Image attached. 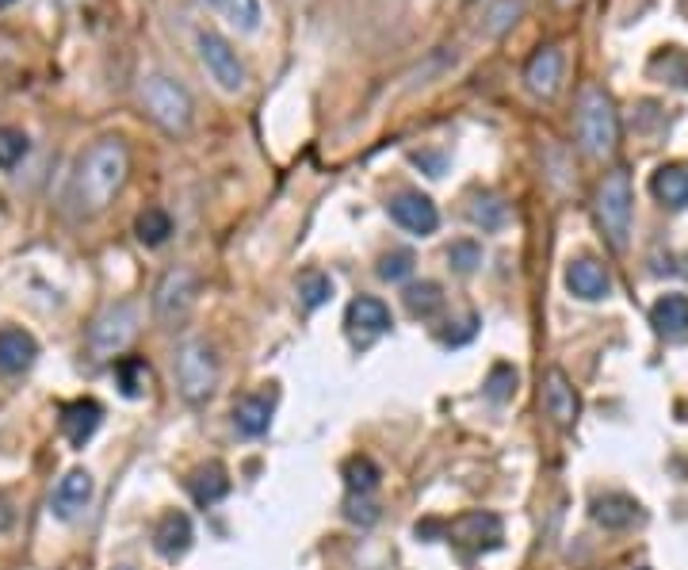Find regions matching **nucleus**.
I'll list each match as a JSON object with an SVG mask.
<instances>
[{
	"instance_id": "f257e3e1",
	"label": "nucleus",
	"mask_w": 688,
	"mask_h": 570,
	"mask_svg": "<svg viewBox=\"0 0 688 570\" xmlns=\"http://www.w3.org/2000/svg\"><path fill=\"white\" fill-rule=\"evenodd\" d=\"M130 173V154L123 138H100L77 161V173L69 180V203L77 215H100L111 199L123 192Z\"/></svg>"
},
{
	"instance_id": "f03ea898",
	"label": "nucleus",
	"mask_w": 688,
	"mask_h": 570,
	"mask_svg": "<svg viewBox=\"0 0 688 570\" xmlns=\"http://www.w3.org/2000/svg\"><path fill=\"white\" fill-rule=\"evenodd\" d=\"M578 138L589 157H608L620 142V119L604 88H585L578 104Z\"/></svg>"
},
{
	"instance_id": "7ed1b4c3",
	"label": "nucleus",
	"mask_w": 688,
	"mask_h": 570,
	"mask_svg": "<svg viewBox=\"0 0 688 570\" xmlns=\"http://www.w3.org/2000/svg\"><path fill=\"white\" fill-rule=\"evenodd\" d=\"M597 222H601L604 238L616 253H624L631 242V180L624 169L608 173L597 188Z\"/></svg>"
},
{
	"instance_id": "20e7f679",
	"label": "nucleus",
	"mask_w": 688,
	"mask_h": 570,
	"mask_svg": "<svg viewBox=\"0 0 688 570\" xmlns=\"http://www.w3.org/2000/svg\"><path fill=\"white\" fill-rule=\"evenodd\" d=\"M176 387L180 395L188 398L192 406L207 402L215 395V383H218V360L207 341H184L180 352H176Z\"/></svg>"
},
{
	"instance_id": "39448f33",
	"label": "nucleus",
	"mask_w": 688,
	"mask_h": 570,
	"mask_svg": "<svg viewBox=\"0 0 688 570\" xmlns=\"http://www.w3.org/2000/svg\"><path fill=\"white\" fill-rule=\"evenodd\" d=\"M142 108L169 134H184L192 127V96L169 77H146L142 81Z\"/></svg>"
},
{
	"instance_id": "423d86ee",
	"label": "nucleus",
	"mask_w": 688,
	"mask_h": 570,
	"mask_svg": "<svg viewBox=\"0 0 688 570\" xmlns=\"http://www.w3.org/2000/svg\"><path fill=\"white\" fill-rule=\"evenodd\" d=\"M195 295H199V276H195L192 264H176L161 276V284L153 291V314L161 326L176 329L195 307Z\"/></svg>"
},
{
	"instance_id": "0eeeda50",
	"label": "nucleus",
	"mask_w": 688,
	"mask_h": 570,
	"mask_svg": "<svg viewBox=\"0 0 688 570\" xmlns=\"http://www.w3.org/2000/svg\"><path fill=\"white\" fill-rule=\"evenodd\" d=\"M138 337V307L134 303H115L108 307L92 329H88V349L96 360H115Z\"/></svg>"
},
{
	"instance_id": "6e6552de",
	"label": "nucleus",
	"mask_w": 688,
	"mask_h": 570,
	"mask_svg": "<svg viewBox=\"0 0 688 570\" xmlns=\"http://www.w3.org/2000/svg\"><path fill=\"white\" fill-rule=\"evenodd\" d=\"M199 58H203V66H207V73L218 81L222 92H241V88H245V66H241L237 50L226 43L222 35L203 31V35H199Z\"/></svg>"
},
{
	"instance_id": "1a4fd4ad",
	"label": "nucleus",
	"mask_w": 688,
	"mask_h": 570,
	"mask_svg": "<svg viewBox=\"0 0 688 570\" xmlns=\"http://www.w3.org/2000/svg\"><path fill=\"white\" fill-rule=\"evenodd\" d=\"M501 517L497 513H490V509H471V513H463V517H455L452 525H448V540H452L455 548L463 551H494L497 544H501Z\"/></svg>"
},
{
	"instance_id": "9d476101",
	"label": "nucleus",
	"mask_w": 688,
	"mask_h": 570,
	"mask_svg": "<svg viewBox=\"0 0 688 570\" xmlns=\"http://www.w3.org/2000/svg\"><path fill=\"white\" fill-rule=\"evenodd\" d=\"M344 326H348V337L356 345H371L375 337H383L394 318H390V307L383 299H371V295H360L348 303V314H344Z\"/></svg>"
},
{
	"instance_id": "9b49d317",
	"label": "nucleus",
	"mask_w": 688,
	"mask_h": 570,
	"mask_svg": "<svg viewBox=\"0 0 688 570\" xmlns=\"http://www.w3.org/2000/svg\"><path fill=\"white\" fill-rule=\"evenodd\" d=\"M390 219L398 222L402 230H409V234H417V238H429V234H436V226H440V211L421 192H398V196L390 199Z\"/></svg>"
},
{
	"instance_id": "f8f14e48",
	"label": "nucleus",
	"mask_w": 688,
	"mask_h": 570,
	"mask_svg": "<svg viewBox=\"0 0 688 570\" xmlns=\"http://www.w3.org/2000/svg\"><path fill=\"white\" fill-rule=\"evenodd\" d=\"M543 410H547V417H555L562 429H570L578 421L581 398L562 368H551V372L543 375Z\"/></svg>"
},
{
	"instance_id": "ddd939ff",
	"label": "nucleus",
	"mask_w": 688,
	"mask_h": 570,
	"mask_svg": "<svg viewBox=\"0 0 688 570\" xmlns=\"http://www.w3.org/2000/svg\"><path fill=\"white\" fill-rule=\"evenodd\" d=\"M88 502H92V475H88L85 467L65 471L62 479H58V486H54V494H50V509L62 521H73Z\"/></svg>"
},
{
	"instance_id": "4468645a",
	"label": "nucleus",
	"mask_w": 688,
	"mask_h": 570,
	"mask_svg": "<svg viewBox=\"0 0 688 570\" xmlns=\"http://www.w3.org/2000/svg\"><path fill=\"white\" fill-rule=\"evenodd\" d=\"M566 287H570L574 299L597 303L604 295H612V276L593 257H578V261H570V268H566Z\"/></svg>"
},
{
	"instance_id": "2eb2a0df",
	"label": "nucleus",
	"mask_w": 688,
	"mask_h": 570,
	"mask_svg": "<svg viewBox=\"0 0 688 570\" xmlns=\"http://www.w3.org/2000/svg\"><path fill=\"white\" fill-rule=\"evenodd\" d=\"M524 85L536 96H555L562 85V50L559 46H539L524 66Z\"/></svg>"
},
{
	"instance_id": "dca6fc26",
	"label": "nucleus",
	"mask_w": 688,
	"mask_h": 570,
	"mask_svg": "<svg viewBox=\"0 0 688 570\" xmlns=\"http://www.w3.org/2000/svg\"><path fill=\"white\" fill-rule=\"evenodd\" d=\"M100 421H104V410H100V402H92V398H77V402L62 406V433L73 448H85L88 440L96 437Z\"/></svg>"
},
{
	"instance_id": "f3484780",
	"label": "nucleus",
	"mask_w": 688,
	"mask_h": 570,
	"mask_svg": "<svg viewBox=\"0 0 688 570\" xmlns=\"http://www.w3.org/2000/svg\"><path fill=\"white\" fill-rule=\"evenodd\" d=\"M650 326L658 337L685 345L688 341V295H662L650 307Z\"/></svg>"
},
{
	"instance_id": "a211bd4d",
	"label": "nucleus",
	"mask_w": 688,
	"mask_h": 570,
	"mask_svg": "<svg viewBox=\"0 0 688 570\" xmlns=\"http://www.w3.org/2000/svg\"><path fill=\"white\" fill-rule=\"evenodd\" d=\"M153 548H157V555L161 559H180L184 551L192 548V521H188V513H165L161 521H157V528H153Z\"/></svg>"
},
{
	"instance_id": "6ab92c4d",
	"label": "nucleus",
	"mask_w": 688,
	"mask_h": 570,
	"mask_svg": "<svg viewBox=\"0 0 688 570\" xmlns=\"http://www.w3.org/2000/svg\"><path fill=\"white\" fill-rule=\"evenodd\" d=\"M39 356V345L27 329H0V372L4 375H20L35 364Z\"/></svg>"
},
{
	"instance_id": "aec40b11",
	"label": "nucleus",
	"mask_w": 688,
	"mask_h": 570,
	"mask_svg": "<svg viewBox=\"0 0 688 570\" xmlns=\"http://www.w3.org/2000/svg\"><path fill=\"white\" fill-rule=\"evenodd\" d=\"M593 521L601 528L620 532V528L639 525L643 521V509H639L635 498H627V494H601V498H593Z\"/></svg>"
},
{
	"instance_id": "412c9836",
	"label": "nucleus",
	"mask_w": 688,
	"mask_h": 570,
	"mask_svg": "<svg viewBox=\"0 0 688 570\" xmlns=\"http://www.w3.org/2000/svg\"><path fill=\"white\" fill-rule=\"evenodd\" d=\"M272 425V395H245L234 406V429L241 437L257 440Z\"/></svg>"
},
{
	"instance_id": "4be33fe9",
	"label": "nucleus",
	"mask_w": 688,
	"mask_h": 570,
	"mask_svg": "<svg viewBox=\"0 0 688 570\" xmlns=\"http://www.w3.org/2000/svg\"><path fill=\"white\" fill-rule=\"evenodd\" d=\"M188 490H192V498L199 505H215L230 494V475H226L222 463L211 460V463H203V467H195L192 479H188Z\"/></svg>"
},
{
	"instance_id": "5701e85b",
	"label": "nucleus",
	"mask_w": 688,
	"mask_h": 570,
	"mask_svg": "<svg viewBox=\"0 0 688 570\" xmlns=\"http://www.w3.org/2000/svg\"><path fill=\"white\" fill-rule=\"evenodd\" d=\"M650 192L658 203H666L673 211H681L688 203V169L685 165H662L658 173L650 176Z\"/></svg>"
},
{
	"instance_id": "b1692460",
	"label": "nucleus",
	"mask_w": 688,
	"mask_h": 570,
	"mask_svg": "<svg viewBox=\"0 0 688 570\" xmlns=\"http://www.w3.org/2000/svg\"><path fill=\"white\" fill-rule=\"evenodd\" d=\"M115 379H119V391H123L127 398H142L146 391H150L153 372L142 356H119V364H115Z\"/></svg>"
},
{
	"instance_id": "393cba45",
	"label": "nucleus",
	"mask_w": 688,
	"mask_h": 570,
	"mask_svg": "<svg viewBox=\"0 0 688 570\" xmlns=\"http://www.w3.org/2000/svg\"><path fill=\"white\" fill-rule=\"evenodd\" d=\"M226 23H234L237 31H257L260 23V0H207Z\"/></svg>"
},
{
	"instance_id": "a878e982",
	"label": "nucleus",
	"mask_w": 688,
	"mask_h": 570,
	"mask_svg": "<svg viewBox=\"0 0 688 570\" xmlns=\"http://www.w3.org/2000/svg\"><path fill=\"white\" fill-rule=\"evenodd\" d=\"M134 234H138V242L142 245H165L172 234V219L169 211H161V207H146L138 219H134Z\"/></svg>"
},
{
	"instance_id": "bb28decb",
	"label": "nucleus",
	"mask_w": 688,
	"mask_h": 570,
	"mask_svg": "<svg viewBox=\"0 0 688 570\" xmlns=\"http://www.w3.org/2000/svg\"><path fill=\"white\" fill-rule=\"evenodd\" d=\"M379 479H383V471L375 467V460H367V456H352V460L344 463V486H348V494H371L379 486Z\"/></svg>"
},
{
	"instance_id": "cd10ccee",
	"label": "nucleus",
	"mask_w": 688,
	"mask_h": 570,
	"mask_svg": "<svg viewBox=\"0 0 688 570\" xmlns=\"http://www.w3.org/2000/svg\"><path fill=\"white\" fill-rule=\"evenodd\" d=\"M402 299H406V310L413 314V318H429L432 310H440V303H444V295H440V284H432V280L409 284Z\"/></svg>"
},
{
	"instance_id": "c85d7f7f",
	"label": "nucleus",
	"mask_w": 688,
	"mask_h": 570,
	"mask_svg": "<svg viewBox=\"0 0 688 570\" xmlns=\"http://www.w3.org/2000/svg\"><path fill=\"white\" fill-rule=\"evenodd\" d=\"M516 383H520V375H516L513 364H494L490 375H486V398L494 406H501V402H509L516 395Z\"/></svg>"
},
{
	"instance_id": "c756f323",
	"label": "nucleus",
	"mask_w": 688,
	"mask_h": 570,
	"mask_svg": "<svg viewBox=\"0 0 688 570\" xmlns=\"http://www.w3.org/2000/svg\"><path fill=\"white\" fill-rule=\"evenodd\" d=\"M333 295V280L325 272H302L299 276V303L306 310H318Z\"/></svg>"
},
{
	"instance_id": "7c9ffc66",
	"label": "nucleus",
	"mask_w": 688,
	"mask_h": 570,
	"mask_svg": "<svg viewBox=\"0 0 688 570\" xmlns=\"http://www.w3.org/2000/svg\"><path fill=\"white\" fill-rule=\"evenodd\" d=\"M520 16H524V0H497V4H490L486 20H482V31H486V35H501V31H509Z\"/></svg>"
},
{
	"instance_id": "2f4dec72",
	"label": "nucleus",
	"mask_w": 688,
	"mask_h": 570,
	"mask_svg": "<svg viewBox=\"0 0 688 570\" xmlns=\"http://www.w3.org/2000/svg\"><path fill=\"white\" fill-rule=\"evenodd\" d=\"M31 150L27 134L23 131H12V127H0V169H16L23 157Z\"/></svg>"
},
{
	"instance_id": "473e14b6",
	"label": "nucleus",
	"mask_w": 688,
	"mask_h": 570,
	"mask_svg": "<svg viewBox=\"0 0 688 570\" xmlns=\"http://www.w3.org/2000/svg\"><path fill=\"white\" fill-rule=\"evenodd\" d=\"M471 219L482 226V230H497L501 222H505V207L497 203L494 196H474L471 203Z\"/></svg>"
},
{
	"instance_id": "72a5a7b5",
	"label": "nucleus",
	"mask_w": 688,
	"mask_h": 570,
	"mask_svg": "<svg viewBox=\"0 0 688 570\" xmlns=\"http://www.w3.org/2000/svg\"><path fill=\"white\" fill-rule=\"evenodd\" d=\"M409 272H413V253H409V249H394V253H387V257L379 261V276H383L387 284L406 280Z\"/></svg>"
},
{
	"instance_id": "f704fd0d",
	"label": "nucleus",
	"mask_w": 688,
	"mask_h": 570,
	"mask_svg": "<svg viewBox=\"0 0 688 570\" xmlns=\"http://www.w3.org/2000/svg\"><path fill=\"white\" fill-rule=\"evenodd\" d=\"M344 517H348L352 525L371 528L375 521H379V505L367 502V494H348V502H344Z\"/></svg>"
},
{
	"instance_id": "c9c22d12",
	"label": "nucleus",
	"mask_w": 688,
	"mask_h": 570,
	"mask_svg": "<svg viewBox=\"0 0 688 570\" xmlns=\"http://www.w3.org/2000/svg\"><path fill=\"white\" fill-rule=\"evenodd\" d=\"M448 261L455 264V272H474L478 264H482V245L478 242H455L452 249H448Z\"/></svg>"
},
{
	"instance_id": "e433bc0d",
	"label": "nucleus",
	"mask_w": 688,
	"mask_h": 570,
	"mask_svg": "<svg viewBox=\"0 0 688 570\" xmlns=\"http://www.w3.org/2000/svg\"><path fill=\"white\" fill-rule=\"evenodd\" d=\"M12 4H16V0H0V8H12Z\"/></svg>"
},
{
	"instance_id": "4c0bfd02",
	"label": "nucleus",
	"mask_w": 688,
	"mask_h": 570,
	"mask_svg": "<svg viewBox=\"0 0 688 570\" xmlns=\"http://www.w3.org/2000/svg\"><path fill=\"white\" fill-rule=\"evenodd\" d=\"M639 570H646V567H639Z\"/></svg>"
}]
</instances>
